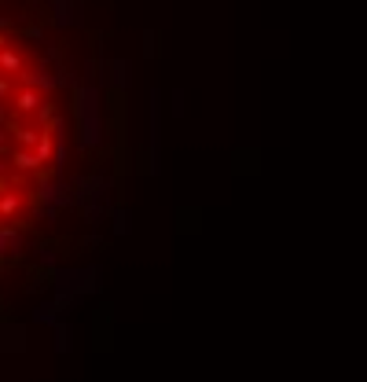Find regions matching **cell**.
<instances>
[{"label":"cell","mask_w":367,"mask_h":382,"mask_svg":"<svg viewBox=\"0 0 367 382\" xmlns=\"http://www.w3.org/2000/svg\"><path fill=\"white\" fill-rule=\"evenodd\" d=\"M55 165V84L37 48L0 23V243L33 217Z\"/></svg>","instance_id":"cell-1"}]
</instances>
